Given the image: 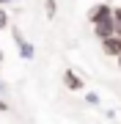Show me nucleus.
<instances>
[{
  "label": "nucleus",
  "instance_id": "obj_12",
  "mask_svg": "<svg viewBox=\"0 0 121 124\" xmlns=\"http://www.w3.org/2000/svg\"><path fill=\"white\" fill-rule=\"evenodd\" d=\"M118 66H121V55H118Z\"/></svg>",
  "mask_w": 121,
  "mask_h": 124
},
{
  "label": "nucleus",
  "instance_id": "obj_11",
  "mask_svg": "<svg viewBox=\"0 0 121 124\" xmlns=\"http://www.w3.org/2000/svg\"><path fill=\"white\" fill-rule=\"evenodd\" d=\"M0 63H3V50H0Z\"/></svg>",
  "mask_w": 121,
  "mask_h": 124
},
{
  "label": "nucleus",
  "instance_id": "obj_5",
  "mask_svg": "<svg viewBox=\"0 0 121 124\" xmlns=\"http://www.w3.org/2000/svg\"><path fill=\"white\" fill-rule=\"evenodd\" d=\"M102 53L110 55V58H118L121 55V36H110V39L102 41Z\"/></svg>",
  "mask_w": 121,
  "mask_h": 124
},
{
  "label": "nucleus",
  "instance_id": "obj_4",
  "mask_svg": "<svg viewBox=\"0 0 121 124\" xmlns=\"http://www.w3.org/2000/svg\"><path fill=\"white\" fill-rule=\"evenodd\" d=\"M63 85H66L69 91H83L85 88V80L77 75L74 69H63Z\"/></svg>",
  "mask_w": 121,
  "mask_h": 124
},
{
  "label": "nucleus",
  "instance_id": "obj_1",
  "mask_svg": "<svg viewBox=\"0 0 121 124\" xmlns=\"http://www.w3.org/2000/svg\"><path fill=\"white\" fill-rule=\"evenodd\" d=\"M14 41H17V50H19V58H22V61H33V55H36V47L30 44V41L25 39L22 33H19V28H14Z\"/></svg>",
  "mask_w": 121,
  "mask_h": 124
},
{
  "label": "nucleus",
  "instance_id": "obj_3",
  "mask_svg": "<svg viewBox=\"0 0 121 124\" xmlns=\"http://www.w3.org/2000/svg\"><path fill=\"white\" fill-rule=\"evenodd\" d=\"M94 33H96V39L99 41H105V39H110V36H116V19H102V22H96L94 25Z\"/></svg>",
  "mask_w": 121,
  "mask_h": 124
},
{
  "label": "nucleus",
  "instance_id": "obj_10",
  "mask_svg": "<svg viewBox=\"0 0 121 124\" xmlns=\"http://www.w3.org/2000/svg\"><path fill=\"white\" fill-rule=\"evenodd\" d=\"M8 3H14V0H0V6H3V8H6V6H8Z\"/></svg>",
  "mask_w": 121,
  "mask_h": 124
},
{
  "label": "nucleus",
  "instance_id": "obj_9",
  "mask_svg": "<svg viewBox=\"0 0 121 124\" xmlns=\"http://www.w3.org/2000/svg\"><path fill=\"white\" fill-rule=\"evenodd\" d=\"M3 110H8V105H6L3 99H0V113H3Z\"/></svg>",
  "mask_w": 121,
  "mask_h": 124
},
{
  "label": "nucleus",
  "instance_id": "obj_7",
  "mask_svg": "<svg viewBox=\"0 0 121 124\" xmlns=\"http://www.w3.org/2000/svg\"><path fill=\"white\" fill-rule=\"evenodd\" d=\"M6 28H8V11L0 6V31H6Z\"/></svg>",
  "mask_w": 121,
  "mask_h": 124
},
{
  "label": "nucleus",
  "instance_id": "obj_13",
  "mask_svg": "<svg viewBox=\"0 0 121 124\" xmlns=\"http://www.w3.org/2000/svg\"><path fill=\"white\" fill-rule=\"evenodd\" d=\"M0 91H3V83H0Z\"/></svg>",
  "mask_w": 121,
  "mask_h": 124
},
{
  "label": "nucleus",
  "instance_id": "obj_6",
  "mask_svg": "<svg viewBox=\"0 0 121 124\" xmlns=\"http://www.w3.org/2000/svg\"><path fill=\"white\" fill-rule=\"evenodd\" d=\"M55 11H58V3H55V0H44V14H47L50 19L55 17Z\"/></svg>",
  "mask_w": 121,
  "mask_h": 124
},
{
  "label": "nucleus",
  "instance_id": "obj_2",
  "mask_svg": "<svg viewBox=\"0 0 121 124\" xmlns=\"http://www.w3.org/2000/svg\"><path fill=\"white\" fill-rule=\"evenodd\" d=\"M110 17H113V8H110V3H105V0L88 8V22H91V25L102 22V19H110Z\"/></svg>",
  "mask_w": 121,
  "mask_h": 124
},
{
  "label": "nucleus",
  "instance_id": "obj_8",
  "mask_svg": "<svg viewBox=\"0 0 121 124\" xmlns=\"http://www.w3.org/2000/svg\"><path fill=\"white\" fill-rule=\"evenodd\" d=\"M85 102H88V105H99L102 99H99V94H96V91H88V94H85Z\"/></svg>",
  "mask_w": 121,
  "mask_h": 124
},
{
  "label": "nucleus",
  "instance_id": "obj_14",
  "mask_svg": "<svg viewBox=\"0 0 121 124\" xmlns=\"http://www.w3.org/2000/svg\"><path fill=\"white\" fill-rule=\"evenodd\" d=\"M105 3H107V0H105Z\"/></svg>",
  "mask_w": 121,
  "mask_h": 124
}]
</instances>
